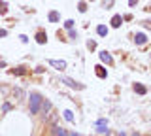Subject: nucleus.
<instances>
[{
    "label": "nucleus",
    "mask_w": 151,
    "mask_h": 136,
    "mask_svg": "<svg viewBox=\"0 0 151 136\" xmlns=\"http://www.w3.org/2000/svg\"><path fill=\"white\" fill-rule=\"evenodd\" d=\"M53 130H55V136H68V134H66V130L60 129V127H53Z\"/></svg>",
    "instance_id": "nucleus-15"
},
{
    "label": "nucleus",
    "mask_w": 151,
    "mask_h": 136,
    "mask_svg": "<svg viewBox=\"0 0 151 136\" xmlns=\"http://www.w3.org/2000/svg\"><path fill=\"white\" fill-rule=\"evenodd\" d=\"M59 19H60L59 12H51V13H49V21H51V23H57Z\"/></svg>",
    "instance_id": "nucleus-13"
},
{
    "label": "nucleus",
    "mask_w": 151,
    "mask_h": 136,
    "mask_svg": "<svg viewBox=\"0 0 151 136\" xmlns=\"http://www.w3.org/2000/svg\"><path fill=\"white\" fill-rule=\"evenodd\" d=\"M91 2H93V0H91Z\"/></svg>",
    "instance_id": "nucleus-30"
},
{
    "label": "nucleus",
    "mask_w": 151,
    "mask_h": 136,
    "mask_svg": "<svg viewBox=\"0 0 151 136\" xmlns=\"http://www.w3.org/2000/svg\"><path fill=\"white\" fill-rule=\"evenodd\" d=\"M40 110L44 112V115H45V112L51 110V102H49V100H42V108H40Z\"/></svg>",
    "instance_id": "nucleus-11"
},
{
    "label": "nucleus",
    "mask_w": 151,
    "mask_h": 136,
    "mask_svg": "<svg viewBox=\"0 0 151 136\" xmlns=\"http://www.w3.org/2000/svg\"><path fill=\"white\" fill-rule=\"evenodd\" d=\"M134 42H136V44H138V45H144L145 42H147V36H145L144 32H138V34L134 36Z\"/></svg>",
    "instance_id": "nucleus-5"
},
{
    "label": "nucleus",
    "mask_w": 151,
    "mask_h": 136,
    "mask_svg": "<svg viewBox=\"0 0 151 136\" xmlns=\"http://www.w3.org/2000/svg\"><path fill=\"white\" fill-rule=\"evenodd\" d=\"M96 32H98L100 36H106V34H108V27H104V25H98V27H96Z\"/></svg>",
    "instance_id": "nucleus-14"
},
{
    "label": "nucleus",
    "mask_w": 151,
    "mask_h": 136,
    "mask_svg": "<svg viewBox=\"0 0 151 136\" xmlns=\"http://www.w3.org/2000/svg\"><path fill=\"white\" fill-rule=\"evenodd\" d=\"M68 136H79V134H76V132H70V134H68Z\"/></svg>",
    "instance_id": "nucleus-28"
},
{
    "label": "nucleus",
    "mask_w": 151,
    "mask_h": 136,
    "mask_svg": "<svg viewBox=\"0 0 151 136\" xmlns=\"http://www.w3.org/2000/svg\"><path fill=\"white\" fill-rule=\"evenodd\" d=\"M8 12V6H6V2H0V13H6Z\"/></svg>",
    "instance_id": "nucleus-20"
},
{
    "label": "nucleus",
    "mask_w": 151,
    "mask_h": 136,
    "mask_svg": "<svg viewBox=\"0 0 151 136\" xmlns=\"http://www.w3.org/2000/svg\"><path fill=\"white\" fill-rule=\"evenodd\" d=\"M36 42H38V44H45V42H47V34H45L44 30H40L36 34Z\"/></svg>",
    "instance_id": "nucleus-8"
},
{
    "label": "nucleus",
    "mask_w": 151,
    "mask_h": 136,
    "mask_svg": "<svg viewBox=\"0 0 151 136\" xmlns=\"http://www.w3.org/2000/svg\"><path fill=\"white\" fill-rule=\"evenodd\" d=\"M134 91L138 93V95H145V93H147V89L142 85V83H134Z\"/></svg>",
    "instance_id": "nucleus-10"
},
{
    "label": "nucleus",
    "mask_w": 151,
    "mask_h": 136,
    "mask_svg": "<svg viewBox=\"0 0 151 136\" xmlns=\"http://www.w3.org/2000/svg\"><path fill=\"white\" fill-rule=\"evenodd\" d=\"M27 70H25V66H17V68H13V74H17V76H23Z\"/></svg>",
    "instance_id": "nucleus-17"
},
{
    "label": "nucleus",
    "mask_w": 151,
    "mask_h": 136,
    "mask_svg": "<svg viewBox=\"0 0 151 136\" xmlns=\"http://www.w3.org/2000/svg\"><path fill=\"white\" fill-rule=\"evenodd\" d=\"M100 55V60L102 63H106V64H113V57L110 53H108V51H102V53H98Z\"/></svg>",
    "instance_id": "nucleus-4"
},
{
    "label": "nucleus",
    "mask_w": 151,
    "mask_h": 136,
    "mask_svg": "<svg viewBox=\"0 0 151 136\" xmlns=\"http://www.w3.org/2000/svg\"><path fill=\"white\" fill-rule=\"evenodd\" d=\"M87 47L89 49H94V47H96V42H94V40H89L87 42Z\"/></svg>",
    "instance_id": "nucleus-21"
},
{
    "label": "nucleus",
    "mask_w": 151,
    "mask_h": 136,
    "mask_svg": "<svg viewBox=\"0 0 151 136\" xmlns=\"http://www.w3.org/2000/svg\"><path fill=\"white\" fill-rule=\"evenodd\" d=\"M94 72H96V76H98V78H102V79L108 76L106 68H104V66H100V64H96V66H94Z\"/></svg>",
    "instance_id": "nucleus-7"
},
{
    "label": "nucleus",
    "mask_w": 151,
    "mask_h": 136,
    "mask_svg": "<svg viewBox=\"0 0 151 136\" xmlns=\"http://www.w3.org/2000/svg\"><path fill=\"white\" fill-rule=\"evenodd\" d=\"M19 38H21V42H23V44H27V42H28V38H27L25 34H21V36H19Z\"/></svg>",
    "instance_id": "nucleus-25"
},
{
    "label": "nucleus",
    "mask_w": 151,
    "mask_h": 136,
    "mask_svg": "<svg viewBox=\"0 0 151 136\" xmlns=\"http://www.w3.org/2000/svg\"><path fill=\"white\" fill-rule=\"evenodd\" d=\"M9 110H12V104H4L2 106V112H9Z\"/></svg>",
    "instance_id": "nucleus-24"
},
{
    "label": "nucleus",
    "mask_w": 151,
    "mask_h": 136,
    "mask_svg": "<svg viewBox=\"0 0 151 136\" xmlns=\"http://www.w3.org/2000/svg\"><path fill=\"white\" fill-rule=\"evenodd\" d=\"M129 4H130V6H136V4H138V0H129Z\"/></svg>",
    "instance_id": "nucleus-26"
},
{
    "label": "nucleus",
    "mask_w": 151,
    "mask_h": 136,
    "mask_svg": "<svg viewBox=\"0 0 151 136\" xmlns=\"http://www.w3.org/2000/svg\"><path fill=\"white\" fill-rule=\"evenodd\" d=\"M70 38H72V40H76V38H78V32H76V30H72V29H70Z\"/></svg>",
    "instance_id": "nucleus-23"
},
{
    "label": "nucleus",
    "mask_w": 151,
    "mask_h": 136,
    "mask_svg": "<svg viewBox=\"0 0 151 136\" xmlns=\"http://www.w3.org/2000/svg\"><path fill=\"white\" fill-rule=\"evenodd\" d=\"M78 10L81 12V13H83V12H87V4H85V2H79V4H78Z\"/></svg>",
    "instance_id": "nucleus-18"
},
{
    "label": "nucleus",
    "mask_w": 151,
    "mask_h": 136,
    "mask_svg": "<svg viewBox=\"0 0 151 136\" xmlns=\"http://www.w3.org/2000/svg\"><path fill=\"white\" fill-rule=\"evenodd\" d=\"M63 115H64V119H66V121H70V123L74 121V114H72L70 110H64V112H63Z\"/></svg>",
    "instance_id": "nucleus-12"
},
{
    "label": "nucleus",
    "mask_w": 151,
    "mask_h": 136,
    "mask_svg": "<svg viewBox=\"0 0 151 136\" xmlns=\"http://www.w3.org/2000/svg\"><path fill=\"white\" fill-rule=\"evenodd\" d=\"M6 34H8L6 30H0V38H4V36H6Z\"/></svg>",
    "instance_id": "nucleus-27"
},
{
    "label": "nucleus",
    "mask_w": 151,
    "mask_h": 136,
    "mask_svg": "<svg viewBox=\"0 0 151 136\" xmlns=\"http://www.w3.org/2000/svg\"><path fill=\"white\" fill-rule=\"evenodd\" d=\"M121 23H123V17H121V15H113V17H111V27H113V29L121 27Z\"/></svg>",
    "instance_id": "nucleus-9"
},
{
    "label": "nucleus",
    "mask_w": 151,
    "mask_h": 136,
    "mask_svg": "<svg viewBox=\"0 0 151 136\" xmlns=\"http://www.w3.org/2000/svg\"><path fill=\"white\" fill-rule=\"evenodd\" d=\"M42 100H44V98L40 96V93H30V114H38V112H40Z\"/></svg>",
    "instance_id": "nucleus-1"
},
{
    "label": "nucleus",
    "mask_w": 151,
    "mask_h": 136,
    "mask_svg": "<svg viewBox=\"0 0 151 136\" xmlns=\"http://www.w3.org/2000/svg\"><path fill=\"white\" fill-rule=\"evenodd\" d=\"M49 64H51V66H55L57 70H64V68H66V63H64V60H55V59H51Z\"/></svg>",
    "instance_id": "nucleus-6"
},
{
    "label": "nucleus",
    "mask_w": 151,
    "mask_h": 136,
    "mask_svg": "<svg viewBox=\"0 0 151 136\" xmlns=\"http://www.w3.org/2000/svg\"><path fill=\"white\" fill-rule=\"evenodd\" d=\"M64 27H66V29H68V30H70V29H72V27H74V21H72V19H68V21H64Z\"/></svg>",
    "instance_id": "nucleus-22"
},
{
    "label": "nucleus",
    "mask_w": 151,
    "mask_h": 136,
    "mask_svg": "<svg viewBox=\"0 0 151 136\" xmlns=\"http://www.w3.org/2000/svg\"><path fill=\"white\" fill-rule=\"evenodd\" d=\"M60 83L68 85L70 89H76V91H81V89H85L83 83H78V81H76V79H72V78H60Z\"/></svg>",
    "instance_id": "nucleus-2"
},
{
    "label": "nucleus",
    "mask_w": 151,
    "mask_h": 136,
    "mask_svg": "<svg viewBox=\"0 0 151 136\" xmlns=\"http://www.w3.org/2000/svg\"><path fill=\"white\" fill-rule=\"evenodd\" d=\"M132 136H140V134H132Z\"/></svg>",
    "instance_id": "nucleus-29"
},
{
    "label": "nucleus",
    "mask_w": 151,
    "mask_h": 136,
    "mask_svg": "<svg viewBox=\"0 0 151 136\" xmlns=\"http://www.w3.org/2000/svg\"><path fill=\"white\" fill-rule=\"evenodd\" d=\"M111 6H113V0H104V8H106V10H110Z\"/></svg>",
    "instance_id": "nucleus-19"
},
{
    "label": "nucleus",
    "mask_w": 151,
    "mask_h": 136,
    "mask_svg": "<svg viewBox=\"0 0 151 136\" xmlns=\"http://www.w3.org/2000/svg\"><path fill=\"white\" fill-rule=\"evenodd\" d=\"M149 8H151V6H149Z\"/></svg>",
    "instance_id": "nucleus-31"
},
{
    "label": "nucleus",
    "mask_w": 151,
    "mask_h": 136,
    "mask_svg": "<svg viewBox=\"0 0 151 136\" xmlns=\"http://www.w3.org/2000/svg\"><path fill=\"white\" fill-rule=\"evenodd\" d=\"M13 96H17V98H23V96H25V93H23V89H13Z\"/></svg>",
    "instance_id": "nucleus-16"
},
{
    "label": "nucleus",
    "mask_w": 151,
    "mask_h": 136,
    "mask_svg": "<svg viewBox=\"0 0 151 136\" xmlns=\"http://www.w3.org/2000/svg\"><path fill=\"white\" fill-rule=\"evenodd\" d=\"M96 130H98L100 134H104V132L108 134V121H106V119H98V121H96Z\"/></svg>",
    "instance_id": "nucleus-3"
}]
</instances>
